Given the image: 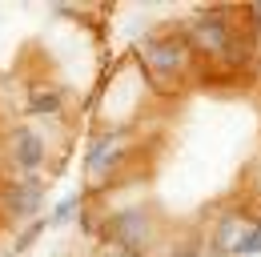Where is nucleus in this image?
I'll use <instances>...</instances> for the list:
<instances>
[{
	"label": "nucleus",
	"mask_w": 261,
	"mask_h": 257,
	"mask_svg": "<svg viewBox=\"0 0 261 257\" xmlns=\"http://www.w3.org/2000/svg\"><path fill=\"white\" fill-rule=\"evenodd\" d=\"M12 165L24 169V173H33V169L44 165V137H40L36 128L20 125L12 133Z\"/></svg>",
	"instance_id": "1"
},
{
	"label": "nucleus",
	"mask_w": 261,
	"mask_h": 257,
	"mask_svg": "<svg viewBox=\"0 0 261 257\" xmlns=\"http://www.w3.org/2000/svg\"><path fill=\"white\" fill-rule=\"evenodd\" d=\"M117 161H121V133H97V137L89 141L85 169H89V173H109Z\"/></svg>",
	"instance_id": "2"
},
{
	"label": "nucleus",
	"mask_w": 261,
	"mask_h": 257,
	"mask_svg": "<svg viewBox=\"0 0 261 257\" xmlns=\"http://www.w3.org/2000/svg\"><path fill=\"white\" fill-rule=\"evenodd\" d=\"M8 201H12V213L16 217H33L40 213V205H44V185L29 177V181H16L12 189H8Z\"/></svg>",
	"instance_id": "3"
},
{
	"label": "nucleus",
	"mask_w": 261,
	"mask_h": 257,
	"mask_svg": "<svg viewBox=\"0 0 261 257\" xmlns=\"http://www.w3.org/2000/svg\"><path fill=\"white\" fill-rule=\"evenodd\" d=\"M57 109H61V93H53V89H36L24 100V113H33V117H53Z\"/></svg>",
	"instance_id": "4"
},
{
	"label": "nucleus",
	"mask_w": 261,
	"mask_h": 257,
	"mask_svg": "<svg viewBox=\"0 0 261 257\" xmlns=\"http://www.w3.org/2000/svg\"><path fill=\"white\" fill-rule=\"evenodd\" d=\"M76 209H81V193H68V197H61V201L53 205V213L44 217V225H48V229H61V225H68L76 217Z\"/></svg>",
	"instance_id": "5"
},
{
	"label": "nucleus",
	"mask_w": 261,
	"mask_h": 257,
	"mask_svg": "<svg viewBox=\"0 0 261 257\" xmlns=\"http://www.w3.org/2000/svg\"><path fill=\"white\" fill-rule=\"evenodd\" d=\"M229 253H237V257H261V221L245 225V229H241V237L233 241V249H229Z\"/></svg>",
	"instance_id": "6"
},
{
	"label": "nucleus",
	"mask_w": 261,
	"mask_h": 257,
	"mask_svg": "<svg viewBox=\"0 0 261 257\" xmlns=\"http://www.w3.org/2000/svg\"><path fill=\"white\" fill-rule=\"evenodd\" d=\"M117 233H121V229H125V237H121V245H125V249H137V245H141V237H145V233H149V225L141 221V217H117Z\"/></svg>",
	"instance_id": "7"
},
{
	"label": "nucleus",
	"mask_w": 261,
	"mask_h": 257,
	"mask_svg": "<svg viewBox=\"0 0 261 257\" xmlns=\"http://www.w3.org/2000/svg\"><path fill=\"white\" fill-rule=\"evenodd\" d=\"M44 229H48L44 221H33L29 229H24V233H20V241H16V249H24V245H33V241L40 237V233H44Z\"/></svg>",
	"instance_id": "8"
}]
</instances>
